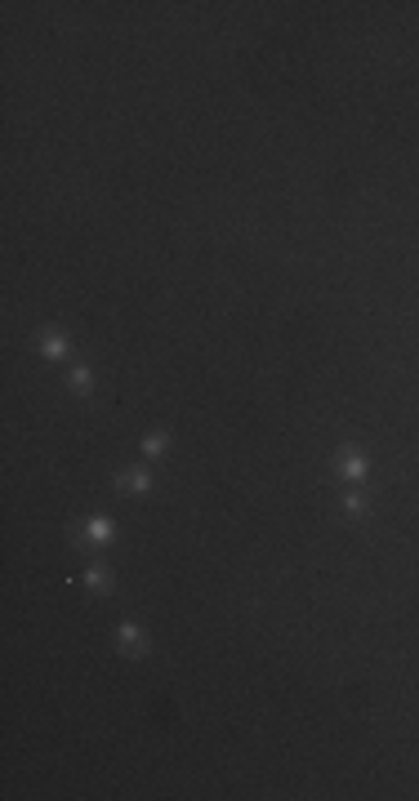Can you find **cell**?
Returning <instances> with one entry per match:
<instances>
[{"label":"cell","mask_w":419,"mask_h":801,"mask_svg":"<svg viewBox=\"0 0 419 801\" xmlns=\"http://www.w3.org/2000/svg\"><path fill=\"white\" fill-rule=\"evenodd\" d=\"M334 468H339V477H343V481H362V477H366V459L357 454V450H348V445H343V450L334 454Z\"/></svg>","instance_id":"obj_1"},{"label":"cell","mask_w":419,"mask_h":801,"mask_svg":"<svg viewBox=\"0 0 419 801\" xmlns=\"http://www.w3.org/2000/svg\"><path fill=\"white\" fill-rule=\"evenodd\" d=\"M107 539H112V521H107V517L85 521V530H80V548H103Z\"/></svg>","instance_id":"obj_2"},{"label":"cell","mask_w":419,"mask_h":801,"mask_svg":"<svg viewBox=\"0 0 419 801\" xmlns=\"http://www.w3.org/2000/svg\"><path fill=\"white\" fill-rule=\"evenodd\" d=\"M121 646H125V654H148V637H143V628H134V623H121Z\"/></svg>","instance_id":"obj_3"},{"label":"cell","mask_w":419,"mask_h":801,"mask_svg":"<svg viewBox=\"0 0 419 801\" xmlns=\"http://www.w3.org/2000/svg\"><path fill=\"white\" fill-rule=\"evenodd\" d=\"M116 485H121L125 494H129V490H134V494H143V490L152 485V477H148L143 468H129V472H121V477H116Z\"/></svg>","instance_id":"obj_4"},{"label":"cell","mask_w":419,"mask_h":801,"mask_svg":"<svg viewBox=\"0 0 419 801\" xmlns=\"http://www.w3.org/2000/svg\"><path fill=\"white\" fill-rule=\"evenodd\" d=\"M85 584L94 592H112V575H107V565H90L85 570Z\"/></svg>","instance_id":"obj_5"},{"label":"cell","mask_w":419,"mask_h":801,"mask_svg":"<svg viewBox=\"0 0 419 801\" xmlns=\"http://www.w3.org/2000/svg\"><path fill=\"white\" fill-rule=\"evenodd\" d=\"M41 352H45L50 361H63V356H67V338H63V334H45Z\"/></svg>","instance_id":"obj_6"},{"label":"cell","mask_w":419,"mask_h":801,"mask_svg":"<svg viewBox=\"0 0 419 801\" xmlns=\"http://www.w3.org/2000/svg\"><path fill=\"white\" fill-rule=\"evenodd\" d=\"M143 450H148V454H161V450H165V432H148V436H143Z\"/></svg>","instance_id":"obj_7"},{"label":"cell","mask_w":419,"mask_h":801,"mask_svg":"<svg viewBox=\"0 0 419 801\" xmlns=\"http://www.w3.org/2000/svg\"><path fill=\"white\" fill-rule=\"evenodd\" d=\"M71 387H76V392H90V370H71Z\"/></svg>","instance_id":"obj_8"},{"label":"cell","mask_w":419,"mask_h":801,"mask_svg":"<svg viewBox=\"0 0 419 801\" xmlns=\"http://www.w3.org/2000/svg\"><path fill=\"white\" fill-rule=\"evenodd\" d=\"M343 512H348V517H362V512H366V503L357 499V494H343Z\"/></svg>","instance_id":"obj_9"}]
</instances>
